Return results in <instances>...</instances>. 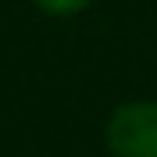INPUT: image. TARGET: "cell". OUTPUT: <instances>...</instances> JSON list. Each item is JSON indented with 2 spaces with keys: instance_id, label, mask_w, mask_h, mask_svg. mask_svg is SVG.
<instances>
[{
  "instance_id": "obj_1",
  "label": "cell",
  "mask_w": 157,
  "mask_h": 157,
  "mask_svg": "<svg viewBox=\"0 0 157 157\" xmlns=\"http://www.w3.org/2000/svg\"><path fill=\"white\" fill-rule=\"evenodd\" d=\"M111 157H157V100H132L107 121Z\"/></svg>"
},
{
  "instance_id": "obj_2",
  "label": "cell",
  "mask_w": 157,
  "mask_h": 157,
  "mask_svg": "<svg viewBox=\"0 0 157 157\" xmlns=\"http://www.w3.org/2000/svg\"><path fill=\"white\" fill-rule=\"evenodd\" d=\"M43 14H54V18H68V14H78L86 11L93 0H32Z\"/></svg>"
}]
</instances>
